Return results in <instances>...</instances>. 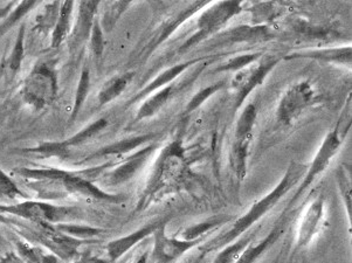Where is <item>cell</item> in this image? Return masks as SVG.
Listing matches in <instances>:
<instances>
[{"instance_id": "6da1fadb", "label": "cell", "mask_w": 352, "mask_h": 263, "mask_svg": "<svg viewBox=\"0 0 352 263\" xmlns=\"http://www.w3.org/2000/svg\"><path fill=\"white\" fill-rule=\"evenodd\" d=\"M102 166L83 171H66V170L28 169L21 168L13 171L21 178L25 185L33 190L40 199H63L68 196L88 198L95 201H107L118 204L123 196L108 193L98 187L93 179L98 177Z\"/></svg>"}, {"instance_id": "7a4b0ae2", "label": "cell", "mask_w": 352, "mask_h": 263, "mask_svg": "<svg viewBox=\"0 0 352 263\" xmlns=\"http://www.w3.org/2000/svg\"><path fill=\"white\" fill-rule=\"evenodd\" d=\"M305 171L307 166L296 161H292L286 173L283 174L281 181H278L274 189L252 205L251 208L243 216L235 220L231 229L223 233V236L210 241L208 244V251L226 247L227 244L234 242L235 240L246 234L250 228L253 227L256 222L263 219V216L268 214L278 204V201H281L290 190L294 189L298 184V181H302Z\"/></svg>"}, {"instance_id": "3957f363", "label": "cell", "mask_w": 352, "mask_h": 263, "mask_svg": "<svg viewBox=\"0 0 352 263\" xmlns=\"http://www.w3.org/2000/svg\"><path fill=\"white\" fill-rule=\"evenodd\" d=\"M188 169L185 158V150L182 143L175 141L162 150L160 157L153 166L149 181L146 183L144 192L142 194L138 209L144 208L153 198L184 177Z\"/></svg>"}, {"instance_id": "277c9868", "label": "cell", "mask_w": 352, "mask_h": 263, "mask_svg": "<svg viewBox=\"0 0 352 263\" xmlns=\"http://www.w3.org/2000/svg\"><path fill=\"white\" fill-rule=\"evenodd\" d=\"M58 94V78L54 65L41 62L36 65L25 80L23 98L28 106L36 111L50 106Z\"/></svg>"}, {"instance_id": "5b68a950", "label": "cell", "mask_w": 352, "mask_h": 263, "mask_svg": "<svg viewBox=\"0 0 352 263\" xmlns=\"http://www.w3.org/2000/svg\"><path fill=\"white\" fill-rule=\"evenodd\" d=\"M243 8L241 1H219L212 4L206 11L200 14L197 21L198 31L182 45L179 52L188 51L200 41L215 34V32L219 31L232 18L238 16L243 11Z\"/></svg>"}, {"instance_id": "8992f818", "label": "cell", "mask_w": 352, "mask_h": 263, "mask_svg": "<svg viewBox=\"0 0 352 263\" xmlns=\"http://www.w3.org/2000/svg\"><path fill=\"white\" fill-rule=\"evenodd\" d=\"M0 213L20 216L33 224H59L72 219L78 211L72 207L54 206L45 201H26L11 206H0Z\"/></svg>"}, {"instance_id": "52a82bcc", "label": "cell", "mask_w": 352, "mask_h": 263, "mask_svg": "<svg viewBox=\"0 0 352 263\" xmlns=\"http://www.w3.org/2000/svg\"><path fill=\"white\" fill-rule=\"evenodd\" d=\"M344 137V135H342L337 126L325 136L320 149L317 150L311 164H310L309 168H307L305 176L302 178L301 184H300L298 189L296 190V192L292 198L289 207L296 204L302 194L314 184V181H316L317 178L320 177L325 170L328 169V166L330 165V163L333 161L335 156L340 152V146L343 144Z\"/></svg>"}, {"instance_id": "ba28073f", "label": "cell", "mask_w": 352, "mask_h": 263, "mask_svg": "<svg viewBox=\"0 0 352 263\" xmlns=\"http://www.w3.org/2000/svg\"><path fill=\"white\" fill-rule=\"evenodd\" d=\"M315 98V91L309 81L294 84L282 96L278 103L276 116L282 126H292L300 118L303 111L311 106Z\"/></svg>"}, {"instance_id": "9c48e42d", "label": "cell", "mask_w": 352, "mask_h": 263, "mask_svg": "<svg viewBox=\"0 0 352 263\" xmlns=\"http://www.w3.org/2000/svg\"><path fill=\"white\" fill-rule=\"evenodd\" d=\"M280 60H281L280 56H266L254 67L238 71V74L235 75L233 80V88L235 89V109H239L246 101L247 98L252 94V91H255L260 84L265 82L267 76L276 67Z\"/></svg>"}, {"instance_id": "30bf717a", "label": "cell", "mask_w": 352, "mask_h": 263, "mask_svg": "<svg viewBox=\"0 0 352 263\" xmlns=\"http://www.w3.org/2000/svg\"><path fill=\"white\" fill-rule=\"evenodd\" d=\"M200 242L201 239L188 241L166 236L165 222H163L153 232V249L151 258L153 263H175Z\"/></svg>"}, {"instance_id": "8fae6325", "label": "cell", "mask_w": 352, "mask_h": 263, "mask_svg": "<svg viewBox=\"0 0 352 263\" xmlns=\"http://www.w3.org/2000/svg\"><path fill=\"white\" fill-rule=\"evenodd\" d=\"M107 126H108V122H107L106 118H101L87 126L86 129L81 130L73 137L68 138L67 141L43 143L38 148L28 149V152L36 153L43 157H66L67 153L71 151L72 148L82 146L86 141L98 136L102 130L106 129Z\"/></svg>"}, {"instance_id": "7c38bea8", "label": "cell", "mask_w": 352, "mask_h": 263, "mask_svg": "<svg viewBox=\"0 0 352 263\" xmlns=\"http://www.w3.org/2000/svg\"><path fill=\"white\" fill-rule=\"evenodd\" d=\"M324 196L320 194L305 208L298 224L296 242L300 248L308 247L316 238L324 224Z\"/></svg>"}, {"instance_id": "4fadbf2b", "label": "cell", "mask_w": 352, "mask_h": 263, "mask_svg": "<svg viewBox=\"0 0 352 263\" xmlns=\"http://www.w3.org/2000/svg\"><path fill=\"white\" fill-rule=\"evenodd\" d=\"M156 149L155 144L145 146L141 151L133 152L129 158L122 161L111 172L107 173V183L109 185L124 184L133 179L140 170L149 161L150 156Z\"/></svg>"}, {"instance_id": "5bb4252c", "label": "cell", "mask_w": 352, "mask_h": 263, "mask_svg": "<svg viewBox=\"0 0 352 263\" xmlns=\"http://www.w3.org/2000/svg\"><path fill=\"white\" fill-rule=\"evenodd\" d=\"M163 222L164 221H157V222L146 225L144 227L140 228L131 234L122 236V238H118V239L108 242L106 251L110 262H115V261L121 259L122 256L126 255V253L130 249H133L136 244H140L145 238L153 234L157 228L160 227V225L163 224Z\"/></svg>"}, {"instance_id": "9a60e30c", "label": "cell", "mask_w": 352, "mask_h": 263, "mask_svg": "<svg viewBox=\"0 0 352 263\" xmlns=\"http://www.w3.org/2000/svg\"><path fill=\"white\" fill-rule=\"evenodd\" d=\"M273 38V33L265 25L238 26L220 34L218 39L225 43H263Z\"/></svg>"}, {"instance_id": "2e32d148", "label": "cell", "mask_w": 352, "mask_h": 263, "mask_svg": "<svg viewBox=\"0 0 352 263\" xmlns=\"http://www.w3.org/2000/svg\"><path fill=\"white\" fill-rule=\"evenodd\" d=\"M311 59L321 62H333L338 65H351V47L322 48L311 51H301L292 53L285 59Z\"/></svg>"}, {"instance_id": "e0dca14e", "label": "cell", "mask_w": 352, "mask_h": 263, "mask_svg": "<svg viewBox=\"0 0 352 263\" xmlns=\"http://www.w3.org/2000/svg\"><path fill=\"white\" fill-rule=\"evenodd\" d=\"M201 60H203V58L188 60L186 62L179 63V65H176V66H173V67L170 68V69H166V71H163V73H161V74L157 76L156 79L153 80V82L149 83L148 86H145L140 93H138V95H136L133 100H130L129 104L136 102V101L141 100L142 98H144L146 95L153 94L155 91H160L162 88L171 84V83H173L180 74H183L188 67H191L193 65H197V63L200 62Z\"/></svg>"}, {"instance_id": "ac0fdd59", "label": "cell", "mask_w": 352, "mask_h": 263, "mask_svg": "<svg viewBox=\"0 0 352 263\" xmlns=\"http://www.w3.org/2000/svg\"><path fill=\"white\" fill-rule=\"evenodd\" d=\"M285 231V221H281L280 224L275 225V227L267 234L265 239L261 240L258 244H250L240 253L239 258L236 259L234 263H255L261 256L266 253L270 247H273L276 241L280 239V236L283 234Z\"/></svg>"}, {"instance_id": "d6986e66", "label": "cell", "mask_w": 352, "mask_h": 263, "mask_svg": "<svg viewBox=\"0 0 352 263\" xmlns=\"http://www.w3.org/2000/svg\"><path fill=\"white\" fill-rule=\"evenodd\" d=\"M24 43L25 26L23 25L20 27L16 43L13 45L12 51L0 62V78L4 76L6 82H12L20 71V66L24 59Z\"/></svg>"}, {"instance_id": "ffe728a7", "label": "cell", "mask_w": 352, "mask_h": 263, "mask_svg": "<svg viewBox=\"0 0 352 263\" xmlns=\"http://www.w3.org/2000/svg\"><path fill=\"white\" fill-rule=\"evenodd\" d=\"M98 1H87L78 4V14L75 21L74 36L78 41L89 39L98 12Z\"/></svg>"}, {"instance_id": "44dd1931", "label": "cell", "mask_w": 352, "mask_h": 263, "mask_svg": "<svg viewBox=\"0 0 352 263\" xmlns=\"http://www.w3.org/2000/svg\"><path fill=\"white\" fill-rule=\"evenodd\" d=\"M155 135H141V136H135V137L126 138L123 141H116L113 144L107 146L103 149L98 150V152L93 155V158L107 157V156H118V155H124V153L131 152L133 150H136L141 146H144L145 143L153 141Z\"/></svg>"}, {"instance_id": "7402d4cb", "label": "cell", "mask_w": 352, "mask_h": 263, "mask_svg": "<svg viewBox=\"0 0 352 263\" xmlns=\"http://www.w3.org/2000/svg\"><path fill=\"white\" fill-rule=\"evenodd\" d=\"M75 4L73 1H65L60 5L59 18L56 21L54 30L52 32V43L53 48L59 47L65 41L67 36L72 32V16Z\"/></svg>"}, {"instance_id": "603a6c76", "label": "cell", "mask_w": 352, "mask_h": 263, "mask_svg": "<svg viewBox=\"0 0 352 263\" xmlns=\"http://www.w3.org/2000/svg\"><path fill=\"white\" fill-rule=\"evenodd\" d=\"M173 91H175V86H173V83L164 87V88H162L160 91H157L156 94L148 98L143 103V106L138 109V115H136V121H142V119H145V118L155 116L166 104L168 100L171 98Z\"/></svg>"}, {"instance_id": "cb8c5ba5", "label": "cell", "mask_w": 352, "mask_h": 263, "mask_svg": "<svg viewBox=\"0 0 352 263\" xmlns=\"http://www.w3.org/2000/svg\"><path fill=\"white\" fill-rule=\"evenodd\" d=\"M133 75H135L133 71H128L124 74L118 75L108 81L103 87V89L98 93V104L101 106H106L113 100H116L133 81Z\"/></svg>"}, {"instance_id": "d4e9b609", "label": "cell", "mask_w": 352, "mask_h": 263, "mask_svg": "<svg viewBox=\"0 0 352 263\" xmlns=\"http://www.w3.org/2000/svg\"><path fill=\"white\" fill-rule=\"evenodd\" d=\"M258 117V111L254 104H247L240 114L234 130V141H252L253 130Z\"/></svg>"}, {"instance_id": "484cf974", "label": "cell", "mask_w": 352, "mask_h": 263, "mask_svg": "<svg viewBox=\"0 0 352 263\" xmlns=\"http://www.w3.org/2000/svg\"><path fill=\"white\" fill-rule=\"evenodd\" d=\"M251 141H233L231 150V165L238 181L245 179L247 174V159Z\"/></svg>"}, {"instance_id": "4316f807", "label": "cell", "mask_w": 352, "mask_h": 263, "mask_svg": "<svg viewBox=\"0 0 352 263\" xmlns=\"http://www.w3.org/2000/svg\"><path fill=\"white\" fill-rule=\"evenodd\" d=\"M337 187L340 198L348 214L349 221L351 224L352 218V179L351 171L344 165L340 166L336 173Z\"/></svg>"}, {"instance_id": "83f0119b", "label": "cell", "mask_w": 352, "mask_h": 263, "mask_svg": "<svg viewBox=\"0 0 352 263\" xmlns=\"http://www.w3.org/2000/svg\"><path fill=\"white\" fill-rule=\"evenodd\" d=\"M253 236H252V234L243 236L239 239L235 240L234 242L227 244L226 247L221 248L219 254L217 255L214 261L212 263H234L239 258L240 253L251 244Z\"/></svg>"}, {"instance_id": "f1b7e54d", "label": "cell", "mask_w": 352, "mask_h": 263, "mask_svg": "<svg viewBox=\"0 0 352 263\" xmlns=\"http://www.w3.org/2000/svg\"><path fill=\"white\" fill-rule=\"evenodd\" d=\"M90 88V75L88 68L83 69L78 80V89H76V94H75L74 108H73V113L71 115V122L74 121L78 113L81 111L83 103L86 102L87 96L89 93Z\"/></svg>"}, {"instance_id": "f546056e", "label": "cell", "mask_w": 352, "mask_h": 263, "mask_svg": "<svg viewBox=\"0 0 352 263\" xmlns=\"http://www.w3.org/2000/svg\"><path fill=\"white\" fill-rule=\"evenodd\" d=\"M60 5L61 3L47 4L45 11L36 16V28L40 32H48L50 30L53 32L59 18Z\"/></svg>"}, {"instance_id": "4dcf8cb0", "label": "cell", "mask_w": 352, "mask_h": 263, "mask_svg": "<svg viewBox=\"0 0 352 263\" xmlns=\"http://www.w3.org/2000/svg\"><path fill=\"white\" fill-rule=\"evenodd\" d=\"M38 5H39V3H36V1H23L20 4H16V10H12L11 13L5 18L4 20H6V21L0 27V36H4L5 33L10 31L25 14H28L32 8H36Z\"/></svg>"}, {"instance_id": "1f68e13d", "label": "cell", "mask_w": 352, "mask_h": 263, "mask_svg": "<svg viewBox=\"0 0 352 263\" xmlns=\"http://www.w3.org/2000/svg\"><path fill=\"white\" fill-rule=\"evenodd\" d=\"M20 255L26 263H56L58 260L53 254H47L39 248L31 247L30 244H20Z\"/></svg>"}, {"instance_id": "d6a6232c", "label": "cell", "mask_w": 352, "mask_h": 263, "mask_svg": "<svg viewBox=\"0 0 352 263\" xmlns=\"http://www.w3.org/2000/svg\"><path fill=\"white\" fill-rule=\"evenodd\" d=\"M263 56L261 53H250L243 56H235L228 60L223 66L217 68L215 71H240L248 67L252 63L256 62Z\"/></svg>"}, {"instance_id": "836d02e7", "label": "cell", "mask_w": 352, "mask_h": 263, "mask_svg": "<svg viewBox=\"0 0 352 263\" xmlns=\"http://www.w3.org/2000/svg\"><path fill=\"white\" fill-rule=\"evenodd\" d=\"M223 86H225V82L220 81V82L214 83V84H211V86L200 89V91L190 100V102L188 103V106H186V109H185V114H190L192 111L198 109L206 100L211 98L212 95H214L215 93H218L221 88H223Z\"/></svg>"}, {"instance_id": "e575fe53", "label": "cell", "mask_w": 352, "mask_h": 263, "mask_svg": "<svg viewBox=\"0 0 352 263\" xmlns=\"http://www.w3.org/2000/svg\"><path fill=\"white\" fill-rule=\"evenodd\" d=\"M130 3L128 1H118L115 4L110 5V8L107 10V12L103 16L102 20V30L110 32L113 30V26L116 25L120 16L124 13L126 8H129Z\"/></svg>"}, {"instance_id": "d590c367", "label": "cell", "mask_w": 352, "mask_h": 263, "mask_svg": "<svg viewBox=\"0 0 352 263\" xmlns=\"http://www.w3.org/2000/svg\"><path fill=\"white\" fill-rule=\"evenodd\" d=\"M18 196L25 198L24 193L21 192L14 181L8 177L6 173L0 170V198L3 199H16Z\"/></svg>"}, {"instance_id": "8d00e7d4", "label": "cell", "mask_w": 352, "mask_h": 263, "mask_svg": "<svg viewBox=\"0 0 352 263\" xmlns=\"http://www.w3.org/2000/svg\"><path fill=\"white\" fill-rule=\"evenodd\" d=\"M89 38L95 59L98 60V61H101L102 56H103V51H104V40H103V30H102L100 20L95 19Z\"/></svg>"}, {"instance_id": "74e56055", "label": "cell", "mask_w": 352, "mask_h": 263, "mask_svg": "<svg viewBox=\"0 0 352 263\" xmlns=\"http://www.w3.org/2000/svg\"><path fill=\"white\" fill-rule=\"evenodd\" d=\"M217 225H218L217 221H208V222H203V224L191 226V227L186 228L184 232L182 233V239L188 240V241L201 239V236L205 233L215 227Z\"/></svg>"}, {"instance_id": "f35d334b", "label": "cell", "mask_w": 352, "mask_h": 263, "mask_svg": "<svg viewBox=\"0 0 352 263\" xmlns=\"http://www.w3.org/2000/svg\"><path fill=\"white\" fill-rule=\"evenodd\" d=\"M254 19L265 20L272 16L273 19V13H274V5L273 4H258L254 8Z\"/></svg>"}, {"instance_id": "ab89813d", "label": "cell", "mask_w": 352, "mask_h": 263, "mask_svg": "<svg viewBox=\"0 0 352 263\" xmlns=\"http://www.w3.org/2000/svg\"><path fill=\"white\" fill-rule=\"evenodd\" d=\"M74 263H108V261L101 259L98 256L91 255L89 253H85L82 255L78 256Z\"/></svg>"}, {"instance_id": "60d3db41", "label": "cell", "mask_w": 352, "mask_h": 263, "mask_svg": "<svg viewBox=\"0 0 352 263\" xmlns=\"http://www.w3.org/2000/svg\"><path fill=\"white\" fill-rule=\"evenodd\" d=\"M0 263H26L21 256H18L14 253H11L8 255L5 256Z\"/></svg>"}, {"instance_id": "b9f144b4", "label": "cell", "mask_w": 352, "mask_h": 263, "mask_svg": "<svg viewBox=\"0 0 352 263\" xmlns=\"http://www.w3.org/2000/svg\"><path fill=\"white\" fill-rule=\"evenodd\" d=\"M16 5V4H14V3H12V4L6 5L4 8H1V10H0V20H4L5 18L11 13L12 8H14Z\"/></svg>"}, {"instance_id": "7bdbcfd3", "label": "cell", "mask_w": 352, "mask_h": 263, "mask_svg": "<svg viewBox=\"0 0 352 263\" xmlns=\"http://www.w3.org/2000/svg\"><path fill=\"white\" fill-rule=\"evenodd\" d=\"M149 259V253L145 251L141 256H138V259L135 260V262L133 263H150Z\"/></svg>"}]
</instances>
